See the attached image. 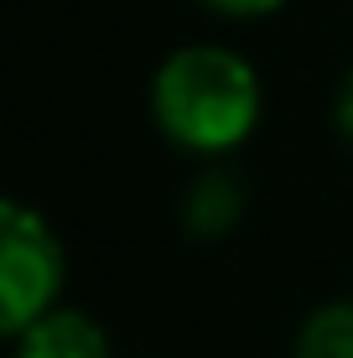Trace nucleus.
<instances>
[{
	"instance_id": "nucleus-1",
	"label": "nucleus",
	"mask_w": 353,
	"mask_h": 358,
	"mask_svg": "<svg viewBox=\"0 0 353 358\" xmlns=\"http://www.w3.org/2000/svg\"><path fill=\"white\" fill-rule=\"evenodd\" d=\"M260 73L234 47L192 42L156 68L151 115L156 130L192 156H224L260 125Z\"/></svg>"
},
{
	"instance_id": "nucleus-2",
	"label": "nucleus",
	"mask_w": 353,
	"mask_h": 358,
	"mask_svg": "<svg viewBox=\"0 0 353 358\" xmlns=\"http://www.w3.org/2000/svg\"><path fill=\"white\" fill-rule=\"evenodd\" d=\"M68 260L47 218L27 203L0 208V327L6 338L27 332L36 317L57 306Z\"/></svg>"
},
{
	"instance_id": "nucleus-7",
	"label": "nucleus",
	"mask_w": 353,
	"mask_h": 358,
	"mask_svg": "<svg viewBox=\"0 0 353 358\" xmlns=\"http://www.w3.org/2000/svg\"><path fill=\"white\" fill-rule=\"evenodd\" d=\"M333 120H338V135L353 145V68L343 73V83H338V104H333Z\"/></svg>"
},
{
	"instance_id": "nucleus-4",
	"label": "nucleus",
	"mask_w": 353,
	"mask_h": 358,
	"mask_svg": "<svg viewBox=\"0 0 353 358\" xmlns=\"http://www.w3.org/2000/svg\"><path fill=\"white\" fill-rule=\"evenodd\" d=\"M296 358H353V301H327L301 322Z\"/></svg>"
},
{
	"instance_id": "nucleus-3",
	"label": "nucleus",
	"mask_w": 353,
	"mask_h": 358,
	"mask_svg": "<svg viewBox=\"0 0 353 358\" xmlns=\"http://www.w3.org/2000/svg\"><path fill=\"white\" fill-rule=\"evenodd\" d=\"M16 358H109V338L83 312H47L16 332Z\"/></svg>"
},
{
	"instance_id": "nucleus-5",
	"label": "nucleus",
	"mask_w": 353,
	"mask_h": 358,
	"mask_svg": "<svg viewBox=\"0 0 353 358\" xmlns=\"http://www.w3.org/2000/svg\"><path fill=\"white\" fill-rule=\"evenodd\" d=\"M187 213H192V229H208V234H213V229H224L229 218L239 213V192L229 187L224 177H208V182H198Z\"/></svg>"
},
{
	"instance_id": "nucleus-6",
	"label": "nucleus",
	"mask_w": 353,
	"mask_h": 358,
	"mask_svg": "<svg viewBox=\"0 0 353 358\" xmlns=\"http://www.w3.org/2000/svg\"><path fill=\"white\" fill-rule=\"evenodd\" d=\"M198 6L218 10V16H234V21H254V16H275L286 0H198Z\"/></svg>"
}]
</instances>
